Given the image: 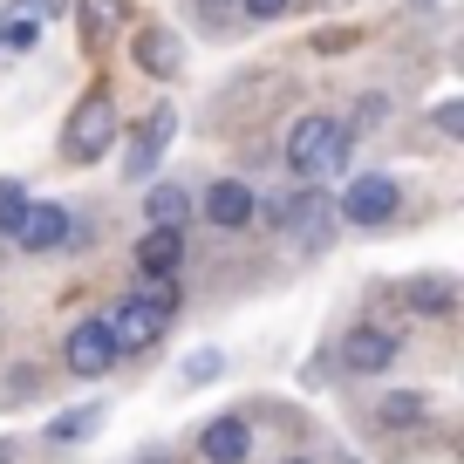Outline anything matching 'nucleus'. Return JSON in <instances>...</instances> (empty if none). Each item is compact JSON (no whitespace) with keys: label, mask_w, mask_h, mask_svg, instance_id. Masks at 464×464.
<instances>
[{"label":"nucleus","mask_w":464,"mask_h":464,"mask_svg":"<svg viewBox=\"0 0 464 464\" xmlns=\"http://www.w3.org/2000/svg\"><path fill=\"white\" fill-rule=\"evenodd\" d=\"M21 212H28V185H21V178H0V232H14Z\"/></svg>","instance_id":"6ab92c4d"},{"label":"nucleus","mask_w":464,"mask_h":464,"mask_svg":"<svg viewBox=\"0 0 464 464\" xmlns=\"http://www.w3.org/2000/svg\"><path fill=\"white\" fill-rule=\"evenodd\" d=\"M253 212H260L253 185H239V178H218V185H205V218H212L218 232H239V226H253Z\"/></svg>","instance_id":"6e6552de"},{"label":"nucleus","mask_w":464,"mask_h":464,"mask_svg":"<svg viewBox=\"0 0 464 464\" xmlns=\"http://www.w3.org/2000/svg\"><path fill=\"white\" fill-rule=\"evenodd\" d=\"M130 55H137V69L158 75V82H171V75L185 69V48H178V34H171V28H144V34L130 42Z\"/></svg>","instance_id":"9b49d317"},{"label":"nucleus","mask_w":464,"mask_h":464,"mask_svg":"<svg viewBox=\"0 0 464 464\" xmlns=\"http://www.w3.org/2000/svg\"><path fill=\"white\" fill-rule=\"evenodd\" d=\"M130 301H137V307H158V314L171 321V307H178V280H144Z\"/></svg>","instance_id":"aec40b11"},{"label":"nucleus","mask_w":464,"mask_h":464,"mask_svg":"<svg viewBox=\"0 0 464 464\" xmlns=\"http://www.w3.org/2000/svg\"><path fill=\"white\" fill-rule=\"evenodd\" d=\"M14 239H21V253H62V246H75V218L62 212V205H34L28 198Z\"/></svg>","instance_id":"39448f33"},{"label":"nucleus","mask_w":464,"mask_h":464,"mask_svg":"<svg viewBox=\"0 0 464 464\" xmlns=\"http://www.w3.org/2000/svg\"><path fill=\"white\" fill-rule=\"evenodd\" d=\"M171 130H178V110H171V102H158V110H150L144 123L130 130V150H123V178H130V185L158 171V158H164V144H171Z\"/></svg>","instance_id":"20e7f679"},{"label":"nucleus","mask_w":464,"mask_h":464,"mask_svg":"<svg viewBox=\"0 0 464 464\" xmlns=\"http://www.w3.org/2000/svg\"><path fill=\"white\" fill-rule=\"evenodd\" d=\"M280 7H287V0H246V21H274Z\"/></svg>","instance_id":"b1692460"},{"label":"nucleus","mask_w":464,"mask_h":464,"mask_svg":"<svg viewBox=\"0 0 464 464\" xmlns=\"http://www.w3.org/2000/svg\"><path fill=\"white\" fill-rule=\"evenodd\" d=\"M396 205H403V185H396L390 171H362L355 185L342 191V205H334V218H348V226H390Z\"/></svg>","instance_id":"7ed1b4c3"},{"label":"nucleus","mask_w":464,"mask_h":464,"mask_svg":"<svg viewBox=\"0 0 464 464\" xmlns=\"http://www.w3.org/2000/svg\"><path fill=\"white\" fill-rule=\"evenodd\" d=\"M287 226L301 232L307 246H328V232H334V205L321 198L314 185H301V191H294V205H287Z\"/></svg>","instance_id":"ddd939ff"},{"label":"nucleus","mask_w":464,"mask_h":464,"mask_svg":"<svg viewBox=\"0 0 464 464\" xmlns=\"http://www.w3.org/2000/svg\"><path fill=\"white\" fill-rule=\"evenodd\" d=\"M403 307H417V314H450L458 307V287H450L444 274H417V280H403V294H396Z\"/></svg>","instance_id":"4468645a"},{"label":"nucleus","mask_w":464,"mask_h":464,"mask_svg":"<svg viewBox=\"0 0 464 464\" xmlns=\"http://www.w3.org/2000/svg\"><path fill=\"white\" fill-rule=\"evenodd\" d=\"M96 423H102V410H69V417L48 423V437H55V444H75V437H89Z\"/></svg>","instance_id":"a211bd4d"},{"label":"nucleus","mask_w":464,"mask_h":464,"mask_svg":"<svg viewBox=\"0 0 464 464\" xmlns=\"http://www.w3.org/2000/svg\"><path fill=\"white\" fill-rule=\"evenodd\" d=\"M437 130H444V137H464V102H437Z\"/></svg>","instance_id":"5701e85b"},{"label":"nucleus","mask_w":464,"mask_h":464,"mask_svg":"<svg viewBox=\"0 0 464 464\" xmlns=\"http://www.w3.org/2000/svg\"><path fill=\"white\" fill-rule=\"evenodd\" d=\"M287 464H307V458H287Z\"/></svg>","instance_id":"393cba45"},{"label":"nucleus","mask_w":464,"mask_h":464,"mask_svg":"<svg viewBox=\"0 0 464 464\" xmlns=\"http://www.w3.org/2000/svg\"><path fill=\"white\" fill-rule=\"evenodd\" d=\"M116 362H123V348L110 342V328H102V321L69 328V369H75V376H110Z\"/></svg>","instance_id":"423d86ee"},{"label":"nucleus","mask_w":464,"mask_h":464,"mask_svg":"<svg viewBox=\"0 0 464 464\" xmlns=\"http://www.w3.org/2000/svg\"><path fill=\"white\" fill-rule=\"evenodd\" d=\"M102 328H110V342L123 348V355H130V348H150V342L164 334V314H158V307L123 301V307H116V321H102Z\"/></svg>","instance_id":"f8f14e48"},{"label":"nucleus","mask_w":464,"mask_h":464,"mask_svg":"<svg viewBox=\"0 0 464 464\" xmlns=\"http://www.w3.org/2000/svg\"><path fill=\"white\" fill-rule=\"evenodd\" d=\"M396 355H403V342H396L390 328H355L342 342V369H355V376H376V369H390Z\"/></svg>","instance_id":"1a4fd4ad"},{"label":"nucleus","mask_w":464,"mask_h":464,"mask_svg":"<svg viewBox=\"0 0 464 464\" xmlns=\"http://www.w3.org/2000/svg\"><path fill=\"white\" fill-rule=\"evenodd\" d=\"M55 14H62V0H21V7H14V21H34V28L55 21Z\"/></svg>","instance_id":"4be33fe9"},{"label":"nucleus","mask_w":464,"mask_h":464,"mask_svg":"<svg viewBox=\"0 0 464 464\" xmlns=\"http://www.w3.org/2000/svg\"><path fill=\"white\" fill-rule=\"evenodd\" d=\"M144 212H150V226H185L191 218V191L185 185H150V198H144Z\"/></svg>","instance_id":"2eb2a0df"},{"label":"nucleus","mask_w":464,"mask_h":464,"mask_svg":"<svg viewBox=\"0 0 464 464\" xmlns=\"http://www.w3.org/2000/svg\"><path fill=\"white\" fill-rule=\"evenodd\" d=\"M178 266H185V232L150 226L144 239H137V274H144V280H171Z\"/></svg>","instance_id":"9d476101"},{"label":"nucleus","mask_w":464,"mask_h":464,"mask_svg":"<svg viewBox=\"0 0 464 464\" xmlns=\"http://www.w3.org/2000/svg\"><path fill=\"white\" fill-rule=\"evenodd\" d=\"M116 14H123V0H82V42L96 48L102 34L116 28Z\"/></svg>","instance_id":"f3484780"},{"label":"nucleus","mask_w":464,"mask_h":464,"mask_svg":"<svg viewBox=\"0 0 464 464\" xmlns=\"http://www.w3.org/2000/svg\"><path fill=\"white\" fill-rule=\"evenodd\" d=\"M218 369H226V355H218V348H205V355H191V362L178 369V376H185V382H212Z\"/></svg>","instance_id":"412c9836"},{"label":"nucleus","mask_w":464,"mask_h":464,"mask_svg":"<svg viewBox=\"0 0 464 464\" xmlns=\"http://www.w3.org/2000/svg\"><path fill=\"white\" fill-rule=\"evenodd\" d=\"M198 458L205 464H246L253 458V423L246 417H212L198 430Z\"/></svg>","instance_id":"0eeeda50"},{"label":"nucleus","mask_w":464,"mask_h":464,"mask_svg":"<svg viewBox=\"0 0 464 464\" xmlns=\"http://www.w3.org/2000/svg\"><path fill=\"white\" fill-rule=\"evenodd\" d=\"M348 123H334V116H301L287 130V171L294 178H334L348 164Z\"/></svg>","instance_id":"f257e3e1"},{"label":"nucleus","mask_w":464,"mask_h":464,"mask_svg":"<svg viewBox=\"0 0 464 464\" xmlns=\"http://www.w3.org/2000/svg\"><path fill=\"white\" fill-rule=\"evenodd\" d=\"M116 130H123V123H116V96H110V89H89V96L69 110V130H62V158L96 164L102 150L116 144Z\"/></svg>","instance_id":"f03ea898"},{"label":"nucleus","mask_w":464,"mask_h":464,"mask_svg":"<svg viewBox=\"0 0 464 464\" xmlns=\"http://www.w3.org/2000/svg\"><path fill=\"white\" fill-rule=\"evenodd\" d=\"M376 417L390 423V430H396V423H423V417H430V396H423V390H396V396H382Z\"/></svg>","instance_id":"dca6fc26"}]
</instances>
